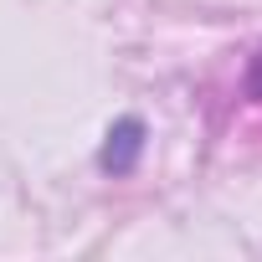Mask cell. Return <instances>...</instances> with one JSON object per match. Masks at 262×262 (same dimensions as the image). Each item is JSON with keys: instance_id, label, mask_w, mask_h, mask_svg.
Listing matches in <instances>:
<instances>
[{"instance_id": "cell-1", "label": "cell", "mask_w": 262, "mask_h": 262, "mask_svg": "<svg viewBox=\"0 0 262 262\" xmlns=\"http://www.w3.org/2000/svg\"><path fill=\"white\" fill-rule=\"evenodd\" d=\"M139 134H144V128H139V118H123L113 134H108L103 165H108V170H128V165H134V155H139Z\"/></svg>"}, {"instance_id": "cell-2", "label": "cell", "mask_w": 262, "mask_h": 262, "mask_svg": "<svg viewBox=\"0 0 262 262\" xmlns=\"http://www.w3.org/2000/svg\"><path fill=\"white\" fill-rule=\"evenodd\" d=\"M247 88H252V98H262V57L252 62V77H247Z\"/></svg>"}]
</instances>
